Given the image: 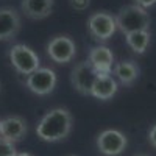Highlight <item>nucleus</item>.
<instances>
[{
  "label": "nucleus",
  "instance_id": "1",
  "mask_svg": "<svg viewBox=\"0 0 156 156\" xmlns=\"http://www.w3.org/2000/svg\"><path fill=\"white\" fill-rule=\"evenodd\" d=\"M72 114L66 108L50 109L36 125V134L44 142H59L70 134Z\"/></svg>",
  "mask_w": 156,
  "mask_h": 156
},
{
  "label": "nucleus",
  "instance_id": "2",
  "mask_svg": "<svg viewBox=\"0 0 156 156\" xmlns=\"http://www.w3.org/2000/svg\"><path fill=\"white\" fill-rule=\"evenodd\" d=\"M115 23L123 34L134 31H150V14L137 5H125L115 16Z\"/></svg>",
  "mask_w": 156,
  "mask_h": 156
},
{
  "label": "nucleus",
  "instance_id": "3",
  "mask_svg": "<svg viewBox=\"0 0 156 156\" xmlns=\"http://www.w3.org/2000/svg\"><path fill=\"white\" fill-rule=\"evenodd\" d=\"M9 62L14 70L20 75H31L34 70L41 67V59L25 44H16L9 50Z\"/></svg>",
  "mask_w": 156,
  "mask_h": 156
},
{
  "label": "nucleus",
  "instance_id": "4",
  "mask_svg": "<svg viewBox=\"0 0 156 156\" xmlns=\"http://www.w3.org/2000/svg\"><path fill=\"white\" fill-rule=\"evenodd\" d=\"M87 30L95 41L105 42L117 30L115 17L106 11H97L94 14H90L87 19Z\"/></svg>",
  "mask_w": 156,
  "mask_h": 156
},
{
  "label": "nucleus",
  "instance_id": "5",
  "mask_svg": "<svg viewBox=\"0 0 156 156\" xmlns=\"http://www.w3.org/2000/svg\"><path fill=\"white\" fill-rule=\"evenodd\" d=\"M98 76V72L90 66L89 61L76 62L70 72V83L73 89L81 95H90L92 86Z\"/></svg>",
  "mask_w": 156,
  "mask_h": 156
},
{
  "label": "nucleus",
  "instance_id": "6",
  "mask_svg": "<svg viewBox=\"0 0 156 156\" xmlns=\"http://www.w3.org/2000/svg\"><path fill=\"white\" fill-rule=\"evenodd\" d=\"M47 55L56 64H67L76 55L75 42L69 36H64V34L55 36L47 44Z\"/></svg>",
  "mask_w": 156,
  "mask_h": 156
},
{
  "label": "nucleus",
  "instance_id": "7",
  "mask_svg": "<svg viewBox=\"0 0 156 156\" xmlns=\"http://www.w3.org/2000/svg\"><path fill=\"white\" fill-rule=\"evenodd\" d=\"M56 83L58 76L50 67H39L27 76V87L36 95H48L50 92H53Z\"/></svg>",
  "mask_w": 156,
  "mask_h": 156
},
{
  "label": "nucleus",
  "instance_id": "8",
  "mask_svg": "<svg viewBox=\"0 0 156 156\" xmlns=\"http://www.w3.org/2000/svg\"><path fill=\"white\" fill-rule=\"evenodd\" d=\"M128 145L126 136L119 129H105L97 136V148L106 156H119Z\"/></svg>",
  "mask_w": 156,
  "mask_h": 156
},
{
  "label": "nucleus",
  "instance_id": "9",
  "mask_svg": "<svg viewBox=\"0 0 156 156\" xmlns=\"http://www.w3.org/2000/svg\"><path fill=\"white\" fill-rule=\"evenodd\" d=\"M28 133V126L23 117L20 115H9L0 120V137H3L12 144L20 142Z\"/></svg>",
  "mask_w": 156,
  "mask_h": 156
},
{
  "label": "nucleus",
  "instance_id": "10",
  "mask_svg": "<svg viewBox=\"0 0 156 156\" xmlns=\"http://www.w3.org/2000/svg\"><path fill=\"white\" fill-rule=\"evenodd\" d=\"M20 16L14 8H0V41H11L20 30Z\"/></svg>",
  "mask_w": 156,
  "mask_h": 156
},
{
  "label": "nucleus",
  "instance_id": "11",
  "mask_svg": "<svg viewBox=\"0 0 156 156\" xmlns=\"http://www.w3.org/2000/svg\"><path fill=\"white\" fill-rule=\"evenodd\" d=\"M87 61L98 73H112L114 53L106 45H95L90 48Z\"/></svg>",
  "mask_w": 156,
  "mask_h": 156
},
{
  "label": "nucleus",
  "instance_id": "12",
  "mask_svg": "<svg viewBox=\"0 0 156 156\" xmlns=\"http://www.w3.org/2000/svg\"><path fill=\"white\" fill-rule=\"evenodd\" d=\"M53 0H22V12L28 19L41 20L51 14L53 11Z\"/></svg>",
  "mask_w": 156,
  "mask_h": 156
},
{
  "label": "nucleus",
  "instance_id": "13",
  "mask_svg": "<svg viewBox=\"0 0 156 156\" xmlns=\"http://www.w3.org/2000/svg\"><path fill=\"white\" fill-rule=\"evenodd\" d=\"M115 92H117V83L112 73H98L92 86V90H90V95L98 100H109L115 95Z\"/></svg>",
  "mask_w": 156,
  "mask_h": 156
},
{
  "label": "nucleus",
  "instance_id": "14",
  "mask_svg": "<svg viewBox=\"0 0 156 156\" xmlns=\"http://www.w3.org/2000/svg\"><path fill=\"white\" fill-rule=\"evenodd\" d=\"M139 66L134 61H120L112 67V75L119 80L123 86H131L139 78Z\"/></svg>",
  "mask_w": 156,
  "mask_h": 156
},
{
  "label": "nucleus",
  "instance_id": "15",
  "mask_svg": "<svg viewBox=\"0 0 156 156\" xmlns=\"http://www.w3.org/2000/svg\"><path fill=\"white\" fill-rule=\"evenodd\" d=\"M150 39H151V33L150 31H134V33L125 34L126 45L137 55L145 53V50L150 45Z\"/></svg>",
  "mask_w": 156,
  "mask_h": 156
},
{
  "label": "nucleus",
  "instance_id": "16",
  "mask_svg": "<svg viewBox=\"0 0 156 156\" xmlns=\"http://www.w3.org/2000/svg\"><path fill=\"white\" fill-rule=\"evenodd\" d=\"M16 147L12 142L0 137V156H16Z\"/></svg>",
  "mask_w": 156,
  "mask_h": 156
},
{
  "label": "nucleus",
  "instance_id": "17",
  "mask_svg": "<svg viewBox=\"0 0 156 156\" xmlns=\"http://www.w3.org/2000/svg\"><path fill=\"white\" fill-rule=\"evenodd\" d=\"M69 5L75 11H84L90 5V0H69Z\"/></svg>",
  "mask_w": 156,
  "mask_h": 156
},
{
  "label": "nucleus",
  "instance_id": "18",
  "mask_svg": "<svg viewBox=\"0 0 156 156\" xmlns=\"http://www.w3.org/2000/svg\"><path fill=\"white\" fill-rule=\"evenodd\" d=\"M154 3H156V0H134V5H137V6H140V8H144V9L153 6Z\"/></svg>",
  "mask_w": 156,
  "mask_h": 156
},
{
  "label": "nucleus",
  "instance_id": "19",
  "mask_svg": "<svg viewBox=\"0 0 156 156\" xmlns=\"http://www.w3.org/2000/svg\"><path fill=\"white\" fill-rule=\"evenodd\" d=\"M148 142L153 148H156V125H153L148 131Z\"/></svg>",
  "mask_w": 156,
  "mask_h": 156
},
{
  "label": "nucleus",
  "instance_id": "20",
  "mask_svg": "<svg viewBox=\"0 0 156 156\" xmlns=\"http://www.w3.org/2000/svg\"><path fill=\"white\" fill-rule=\"evenodd\" d=\"M16 156H33V154H30L27 151H20V153H16Z\"/></svg>",
  "mask_w": 156,
  "mask_h": 156
},
{
  "label": "nucleus",
  "instance_id": "21",
  "mask_svg": "<svg viewBox=\"0 0 156 156\" xmlns=\"http://www.w3.org/2000/svg\"><path fill=\"white\" fill-rule=\"evenodd\" d=\"M134 156H148V154H134Z\"/></svg>",
  "mask_w": 156,
  "mask_h": 156
},
{
  "label": "nucleus",
  "instance_id": "22",
  "mask_svg": "<svg viewBox=\"0 0 156 156\" xmlns=\"http://www.w3.org/2000/svg\"><path fill=\"white\" fill-rule=\"evenodd\" d=\"M67 156H76V154H67Z\"/></svg>",
  "mask_w": 156,
  "mask_h": 156
}]
</instances>
